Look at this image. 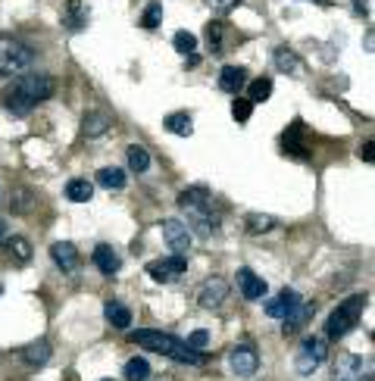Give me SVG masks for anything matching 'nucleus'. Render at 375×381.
<instances>
[{
	"label": "nucleus",
	"instance_id": "f257e3e1",
	"mask_svg": "<svg viewBox=\"0 0 375 381\" xmlns=\"http://www.w3.org/2000/svg\"><path fill=\"white\" fill-rule=\"evenodd\" d=\"M53 91H56V85L47 72L19 75L16 81H10V85L3 87V106L12 116H28L38 103L53 97Z\"/></svg>",
	"mask_w": 375,
	"mask_h": 381
},
{
	"label": "nucleus",
	"instance_id": "f03ea898",
	"mask_svg": "<svg viewBox=\"0 0 375 381\" xmlns=\"http://www.w3.org/2000/svg\"><path fill=\"white\" fill-rule=\"evenodd\" d=\"M128 341L144 350H153V353H160V356H169V359H175V362H185V366H200V362H203V353H194L185 341H178V337L169 335V331L138 328V331H128Z\"/></svg>",
	"mask_w": 375,
	"mask_h": 381
},
{
	"label": "nucleus",
	"instance_id": "7ed1b4c3",
	"mask_svg": "<svg viewBox=\"0 0 375 381\" xmlns=\"http://www.w3.org/2000/svg\"><path fill=\"white\" fill-rule=\"evenodd\" d=\"M178 206L185 210V216H188V231H191V235L210 237L212 231H216L219 219L212 216V194H210V187H203V185L185 187V191L178 194Z\"/></svg>",
	"mask_w": 375,
	"mask_h": 381
},
{
	"label": "nucleus",
	"instance_id": "20e7f679",
	"mask_svg": "<svg viewBox=\"0 0 375 381\" xmlns=\"http://www.w3.org/2000/svg\"><path fill=\"white\" fill-rule=\"evenodd\" d=\"M366 294H353V297L341 300V303L331 310L328 322H325V335H328V341H341L344 335H350V331L360 325V316L362 310H366Z\"/></svg>",
	"mask_w": 375,
	"mask_h": 381
},
{
	"label": "nucleus",
	"instance_id": "39448f33",
	"mask_svg": "<svg viewBox=\"0 0 375 381\" xmlns=\"http://www.w3.org/2000/svg\"><path fill=\"white\" fill-rule=\"evenodd\" d=\"M31 47L12 37H0V75H16L31 66Z\"/></svg>",
	"mask_w": 375,
	"mask_h": 381
},
{
	"label": "nucleus",
	"instance_id": "423d86ee",
	"mask_svg": "<svg viewBox=\"0 0 375 381\" xmlns=\"http://www.w3.org/2000/svg\"><path fill=\"white\" fill-rule=\"evenodd\" d=\"M325 356H328V350H325V337L310 335V337H303V344H300L294 369H297V375H312L325 362Z\"/></svg>",
	"mask_w": 375,
	"mask_h": 381
},
{
	"label": "nucleus",
	"instance_id": "0eeeda50",
	"mask_svg": "<svg viewBox=\"0 0 375 381\" xmlns=\"http://www.w3.org/2000/svg\"><path fill=\"white\" fill-rule=\"evenodd\" d=\"M331 381H372V362L353 353H341L335 362Z\"/></svg>",
	"mask_w": 375,
	"mask_h": 381
},
{
	"label": "nucleus",
	"instance_id": "6e6552de",
	"mask_svg": "<svg viewBox=\"0 0 375 381\" xmlns=\"http://www.w3.org/2000/svg\"><path fill=\"white\" fill-rule=\"evenodd\" d=\"M228 366L238 378H250V375H256V369H260V353H256L253 344H235V347L228 350Z\"/></svg>",
	"mask_w": 375,
	"mask_h": 381
},
{
	"label": "nucleus",
	"instance_id": "1a4fd4ad",
	"mask_svg": "<svg viewBox=\"0 0 375 381\" xmlns=\"http://www.w3.org/2000/svg\"><path fill=\"white\" fill-rule=\"evenodd\" d=\"M188 272V256H162V260H150L147 262V275L153 281H160V285H169V281H175L178 275Z\"/></svg>",
	"mask_w": 375,
	"mask_h": 381
},
{
	"label": "nucleus",
	"instance_id": "9d476101",
	"mask_svg": "<svg viewBox=\"0 0 375 381\" xmlns=\"http://www.w3.org/2000/svg\"><path fill=\"white\" fill-rule=\"evenodd\" d=\"M160 228H162V241L169 244V250H175V256H188L191 241H194V235L188 231V225L178 222V219H162Z\"/></svg>",
	"mask_w": 375,
	"mask_h": 381
},
{
	"label": "nucleus",
	"instance_id": "9b49d317",
	"mask_svg": "<svg viewBox=\"0 0 375 381\" xmlns=\"http://www.w3.org/2000/svg\"><path fill=\"white\" fill-rule=\"evenodd\" d=\"M281 147H285V153L300 156V160H306V156H310V147H306V125H303V119H294V122L288 125L285 131H281Z\"/></svg>",
	"mask_w": 375,
	"mask_h": 381
},
{
	"label": "nucleus",
	"instance_id": "f8f14e48",
	"mask_svg": "<svg viewBox=\"0 0 375 381\" xmlns=\"http://www.w3.org/2000/svg\"><path fill=\"white\" fill-rule=\"evenodd\" d=\"M225 297H228V281L219 278V275L206 278L203 285H200V291H197V300H200L203 310H216V306H222Z\"/></svg>",
	"mask_w": 375,
	"mask_h": 381
},
{
	"label": "nucleus",
	"instance_id": "ddd939ff",
	"mask_svg": "<svg viewBox=\"0 0 375 381\" xmlns=\"http://www.w3.org/2000/svg\"><path fill=\"white\" fill-rule=\"evenodd\" d=\"M238 287H241V294H244V300H262L266 297V281L260 278V275L253 272V269H247V266H241L238 269Z\"/></svg>",
	"mask_w": 375,
	"mask_h": 381
},
{
	"label": "nucleus",
	"instance_id": "4468645a",
	"mask_svg": "<svg viewBox=\"0 0 375 381\" xmlns=\"http://www.w3.org/2000/svg\"><path fill=\"white\" fill-rule=\"evenodd\" d=\"M303 303V297H300L297 291H291V287H285V291L278 294V297H272L266 303V316H272V319H285L291 310H297V306Z\"/></svg>",
	"mask_w": 375,
	"mask_h": 381
},
{
	"label": "nucleus",
	"instance_id": "2eb2a0df",
	"mask_svg": "<svg viewBox=\"0 0 375 381\" xmlns=\"http://www.w3.org/2000/svg\"><path fill=\"white\" fill-rule=\"evenodd\" d=\"M91 260H94V266H97L103 275H110V278L122 269V260H119V253L110 247V244H97L94 253H91Z\"/></svg>",
	"mask_w": 375,
	"mask_h": 381
},
{
	"label": "nucleus",
	"instance_id": "dca6fc26",
	"mask_svg": "<svg viewBox=\"0 0 375 381\" xmlns=\"http://www.w3.org/2000/svg\"><path fill=\"white\" fill-rule=\"evenodd\" d=\"M50 256H53V262L62 272H75V269H78V250L69 241H56L53 247H50Z\"/></svg>",
	"mask_w": 375,
	"mask_h": 381
},
{
	"label": "nucleus",
	"instance_id": "f3484780",
	"mask_svg": "<svg viewBox=\"0 0 375 381\" xmlns=\"http://www.w3.org/2000/svg\"><path fill=\"white\" fill-rule=\"evenodd\" d=\"M247 85V69L244 66H222V72H219V87H222L225 94H235Z\"/></svg>",
	"mask_w": 375,
	"mask_h": 381
},
{
	"label": "nucleus",
	"instance_id": "a211bd4d",
	"mask_svg": "<svg viewBox=\"0 0 375 381\" xmlns=\"http://www.w3.org/2000/svg\"><path fill=\"white\" fill-rule=\"evenodd\" d=\"M312 312H316V303H306V300H303L297 310H291L285 319H281V322H285V325H281V331H285V335H294V331H300V328H303V325L312 319Z\"/></svg>",
	"mask_w": 375,
	"mask_h": 381
},
{
	"label": "nucleus",
	"instance_id": "6ab92c4d",
	"mask_svg": "<svg viewBox=\"0 0 375 381\" xmlns=\"http://www.w3.org/2000/svg\"><path fill=\"white\" fill-rule=\"evenodd\" d=\"M103 316H106V322H110L112 328L128 331V325H131V310H128L125 303H119V300H106Z\"/></svg>",
	"mask_w": 375,
	"mask_h": 381
},
{
	"label": "nucleus",
	"instance_id": "aec40b11",
	"mask_svg": "<svg viewBox=\"0 0 375 381\" xmlns=\"http://www.w3.org/2000/svg\"><path fill=\"white\" fill-rule=\"evenodd\" d=\"M62 22H66L69 31H78L88 25V10L81 0H66V12H62Z\"/></svg>",
	"mask_w": 375,
	"mask_h": 381
},
{
	"label": "nucleus",
	"instance_id": "412c9836",
	"mask_svg": "<svg viewBox=\"0 0 375 381\" xmlns=\"http://www.w3.org/2000/svg\"><path fill=\"white\" fill-rule=\"evenodd\" d=\"M3 250L19 262V266H25V262L31 260V241L28 237H19V235L3 237Z\"/></svg>",
	"mask_w": 375,
	"mask_h": 381
},
{
	"label": "nucleus",
	"instance_id": "4be33fe9",
	"mask_svg": "<svg viewBox=\"0 0 375 381\" xmlns=\"http://www.w3.org/2000/svg\"><path fill=\"white\" fill-rule=\"evenodd\" d=\"M110 125H112V116H110V112L94 110V112H88V116H85V135H88V137H100L103 131H110Z\"/></svg>",
	"mask_w": 375,
	"mask_h": 381
},
{
	"label": "nucleus",
	"instance_id": "5701e85b",
	"mask_svg": "<svg viewBox=\"0 0 375 381\" xmlns=\"http://www.w3.org/2000/svg\"><path fill=\"white\" fill-rule=\"evenodd\" d=\"M66 197L72 203H88L94 197V185L88 178H69L66 181Z\"/></svg>",
	"mask_w": 375,
	"mask_h": 381
},
{
	"label": "nucleus",
	"instance_id": "b1692460",
	"mask_svg": "<svg viewBox=\"0 0 375 381\" xmlns=\"http://www.w3.org/2000/svg\"><path fill=\"white\" fill-rule=\"evenodd\" d=\"M97 185L106 187V191H122L125 187V172L119 166H103L97 172Z\"/></svg>",
	"mask_w": 375,
	"mask_h": 381
},
{
	"label": "nucleus",
	"instance_id": "393cba45",
	"mask_svg": "<svg viewBox=\"0 0 375 381\" xmlns=\"http://www.w3.org/2000/svg\"><path fill=\"white\" fill-rule=\"evenodd\" d=\"M122 375H125V381H147L150 378V362L144 359V356H131V359L125 362Z\"/></svg>",
	"mask_w": 375,
	"mask_h": 381
},
{
	"label": "nucleus",
	"instance_id": "a878e982",
	"mask_svg": "<svg viewBox=\"0 0 375 381\" xmlns=\"http://www.w3.org/2000/svg\"><path fill=\"white\" fill-rule=\"evenodd\" d=\"M162 125H166L172 135H178V137H188L194 131V125H191V116L188 112H169L166 119H162Z\"/></svg>",
	"mask_w": 375,
	"mask_h": 381
},
{
	"label": "nucleus",
	"instance_id": "bb28decb",
	"mask_svg": "<svg viewBox=\"0 0 375 381\" xmlns=\"http://www.w3.org/2000/svg\"><path fill=\"white\" fill-rule=\"evenodd\" d=\"M22 359L28 362V366H44V362L50 359V344H47V341H35V344H28V347L22 350Z\"/></svg>",
	"mask_w": 375,
	"mask_h": 381
},
{
	"label": "nucleus",
	"instance_id": "cd10ccee",
	"mask_svg": "<svg viewBox=\"0 0 375 381\" xmlns=\"http://www.w3.org/2000/svg\"><path fill=\"white\" fill-rule=\"evenodd\" d=\"M244 228H247V235H266V231L275 228V219L266 216V212H250L244 219Z\"/></svg>",
	"mask_w": 375,
	"mask_h": 381
},
{
	"label": "nucleus",
	"instance_id": "c85d7f7f",
	"mask_svg": "<svg viewBox=\"0 0 375 381\" xmlns=\"http://www.w3.org/2000/svg\"><path fill=\"white\" fill-rule=\"evenodd\" d=\"M125 153H128V169H131V172L141 175V172H147V169H150V153H147V147H141V144H131Z\"/></svg>",
	"mask_w": 375,
	"mask_h": 381
},
{
	"label": "nucleus",
	"instance_id": "c756f323",
	"mask_svg": "<svg viewBox=\"0 0 375 381\" xmlns=\"http://www.w3.org/2000/svg\"><path fill=\"white\" fill-rule=\"evenodd\" d=\"M269 97H272V78H269V75L250 81V87H247V100H250V103H262V100H269Z\"/></svg>",
	"mask_w": 375,
	"mask_h": 381
},
{
	"label": "nucleus",
	"instance_id": "7c9ffc66",
	"mask_svg": "<svg viewBox=\"0 0 375 381\" xmlns=\"http://www.w3.org/2000/svg\"><path fill=\"white\" fill-rule=\"evenodd\" d=\"M275 66L281 69V72H297L300 69V60H297V53L294 50H288V47H275Z\"/></svg>",
	"mask_w": 375,
	"mask_h": 381
},
{
	"label": "nucleus",
	"instance_id": "2f4dec72",
	"mask_svg": "<svg viewBox=\"0 0 375 381\" xmlns=\"http://www.w3.org/2000/svg\"><path fill=\"white\" fill-rule=\"evenodd\" d=\"M160 22H162V3L160 0H150L147 10H144V16H141V25L153 31V28H160Z\"/></svg>",
	"mask_w": 375,
	"mask_h": 381
},
{
	"label": "nucleus",
	"instance_id": "473e14b6",
	"mask_svg": "<svg viewBox=\"0 0 375 381\" xmlns=\"http://www.w3.org/2000/svg\"><path fill=\"white\" fill-rule=\"evenodd\" d=\"M222 31H225V22H210L206 25V44H210L212 53H222Z\"/></svg>",
	"mask_w": 375,
	"mask_h": 381
},
{
	"label": "nucleus",
	"instance_id": "72a5a7b5",
	"mask_svg": "<svg viewBox=\"0 0 375 381\" xmlns=\"http://www.w3.org/2000/svg\"><path fill=\"white\" fill-rule=\"evenodd\" d=\"M172 44H175V50H178V53H185V56L197 50V37H194L191 31H175Z\"/></svg>",
	"mask_w": 375,
	"mask_h": 381
},
{
	"label": "nucleus",
	"instance_id": "f704fd0d",
	"mask_svg": "<svg viewBox=\"0 0 375 381\" xmlns=\"http://www.w3.org/2000/svg\"><path fill=\"white\" fill-rule=\"evenodd\" d=\"M12 197H16V200H12V210H16V212H28L31 206H35V194H31L28 187H19Z\"/></svg>",
	"mask_w": 375,
	"mask_h": 381
},
{
	"label": "nucleus",
	"instance_id": "c9c22d12",
	"mask_svg": "<svg viewBox=\"0 0 375 381\" xmlns=\"http://www.w3.org/2000/svg\"><path fill=\"white\" fill-rule=\"evenodd\" d=\"M250 112H253V103H250L247 97H235V100H231V116H235L238 122H247Z\"/></svg>",
	"mask_w": 375,
	"mask_h": 381
},
{
	"label": "nucleus",
	"instance_id": "e433bc0d",
	"mask_svg": "<svg viewBox=\"0 0 375 381\" xmlns=\"http://www.w3.org/2000/svg\"><path fill=\"white\" fill-rule=\"evenodd\" d=\"M185 344L194 350V353H200V350H206V344H210V331H206V328H197V331H191Z\"/></svg>",
	"mask_w": 375,
	"mask_h": 381
},
{
	"label": "nucleus",
	"instance_id": "4c0bfd02",
	"mask_svg": "<svg viewBox=\"0 0 375 381\" xmlns=\"http://www.w3.org/2000/svg\"><path fill=\"white\" fill-rule=\"evenodd\" d=\"M238 3H241V0H206V6H212L216 12H228V10H235Z\"/></svg>",
	"mask_w": 375,
	"mask_h": 381
},
{
	"label": "nucleus",
	"instance_id": "58836bf2",
	"mask_svg": "<svg viewBox=\"0 0 375 381\" xmlns=\"http://www.w3.org/2000/svg\"><path fill=\"white\" fill-rule=\"evenodd\" d=\"M360 160H366V162L375 160V144H372V141H366V144L360 147Z\"/></svg>",
	"mask_w": 375,
	"mask_h": 381
},
{
	"label": "nucleus",
	"instance_id": "ea45409f",
	"mask_svg": "<svg viewBox=\"0 0 375 381\" xmlns=\"http://www.w3.org/2000/svg\"><path fill=\"white\" fill-rule=\"evenodd\" d=\"M197 62H200V56H197V53H188V56H185V66H188V69H194Z\"/></svg>",
	"mask_w": 375,
	"mask_h": 381
},
{
	"label": "nucleus",
	"instance_id": "a19ab883",
	"mask_svg": "<svg viewBox=\"0 0 375 381\" xmlns=\"http://www.w3.org/2000/svg\"><path fill=\"white\" fill-rule=\"evenodd\" d=\"M353 6H356L360 12H366V0H353Z\"/></svg>",
	"mask_w": 375,
	"mask_h": 381
},
{
	"label": "nucleus",
	"instance_id": "79ce46f5",
	"mask_svg": "<svg viewBox=\"0 0 375 381\" xmlns=\"http://www.w3.org/2000/svg\"><path fill=\"white\" fill-rule=\"evenodd\" d=\"M3 235H6V222L0 219V241H3Z\"/></svg>",
	"mask_w": 375,
	"mask_h": 381
},
{
	"label": "nucleus",
	"instance_id": "37998d69",
	"mask_svg": "<svg viewBox=\"0 0 375 381\" xmlns=\"http://www.w3.org/2000/svg\"><path fill=\"white\" fill-rule=\"evenodd\" d=\"M310 3H319V6H328L331 0H310Z\"/></svg>",
	"mask_w": 375,
	"mask_h": 381
},
{
	"label": "nucleus",
	"instance_id": "c03bdc74",
	"mask_svg": "<svg viewBox=\"0 0 375 381\" xmlns=\"http://www.w3.org/2000/svg\"><path fill=\"white\" fill-rule=\"evenodd\" d=\"M106 381H110V378H106Z\"/></svg>",
	"mask_w": 375,
	"mask_h": 381
}]
</instances>
